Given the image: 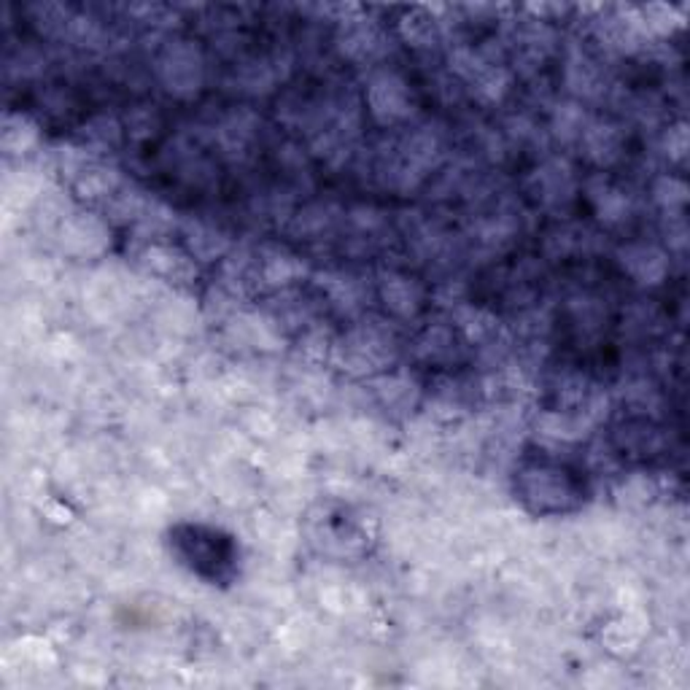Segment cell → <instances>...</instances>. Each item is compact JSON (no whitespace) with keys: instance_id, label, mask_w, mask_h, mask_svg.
<instances>
[{"instance_id":"obj_1","label":"cell","mask_w":690,"mask_h":690,"mask_svg":"<svg viewBox=\"0 0 690 690\" xmlns=\"http://www.w3.org/2000/svg\"><path fill=\"white\" fill-rule=\"evenodd\" d=\"M370 106L381 122H397L411 114L408 84L397 73H381L370 84Z\"/></svg>"},{"instance_id":"obj_2","label":"cell","mask_w":690,"mask_h":690,"mask_svg":"<svg viewBox=\"0 0 690 690\" xmlns=\"http://www.w3.org/2000/svg\"><path fill=\"white\" fill-rule=\"evenodd\" d=\"M537 197L545 205H566L572 200V170L561 162H548L543 170H537Z\"/></svg>"},{"instance_id":"obj_3","label":"cell","mask_w":690,"mask_h":690,"mask_svg":"<svg viewBox=\"0 0 690 690\" xmlns=\"http://www.w3.org/2000/svg\"><path fill=\"white\" fill-rule=\"evenodd\" d=\"M623 268H629L639 283H658L666 273V260L653 246H631L623 251Z\"/></svg>"},{"instance_id":"obj_4","label":"cell","mask_w":690,"mask_h":690,"mask_svg":"<svg viewBox=\"0 0 690 690\" xmlns=\"http://www.w3.org/2000/svg\"><path fill=\"white\" fill-rule=\"evenodd\" d=\"M585 146H588V154L596 159V162H612L618 156V148H620V138L615 133V128L610 125H596L585 133Z\"/></svg>"},{"instance_id":"obj_5","label":"cell","mask_w":690,"mask_h":690,"mask_svg":"<svg viewBox=\"0 0 690 690\" xmlns=\"http://www.w3.org/2000/svg\"><path fill=\"white\" fill-rule=\"evenodd\" d=\"M593 205L601 213V219L607 222H623L629 216V197L618 189H610L607 184H601V189H593Z\"/></svg>"},{"instance_id":"obj_6","label":"cell","mask_w":690,"mask_h":690,"mask_svg":"<svg viewBox=\"0 0 690 690\" xmlns=\"http://www.w3.org/2000/svg\"><path fill=\"white\" fill-rule=\"evenodd\" d=\"M383 294H386V305H392V307L400 310V313L413 310L415 302H418L415 286L408 278H392V280H386Z\"/></svg>"},{"instance_id":"obj_7","label":"cell","mask_w":690,"mask_h":690,"mask_svg":"<svg viewBox=\"0 0 690 690\" xmlns=\"http://www.w3.org/2000/svg\"><path fill=\"white\" fill-rule=\"evenodd\" d=\"M375 52H378V33H375V27L359 24V27H354L348 33V54L351 57H375Z\"/></svg>"},{"instance_id":"obj_8","label":"cell","mask_w":690,"mask_h":690,"mask_svg":"<svg viewBox=\"0 0 690 690\" xmlns=\"http://www.w3.org/2000/svg\"><path fill=\"white\" fill-rule=\"evenodd\" d=\"M175 62H178V57H175ZM178 65H192V68H189V79L197 84V79H200V68H197V65H200V62L189 57L186 62H178ZM181 73H184V68H175V73H173V76H170V81H167V84H170V90H181V87H178V84H181Z\"/></svg>"}]
</instances>
